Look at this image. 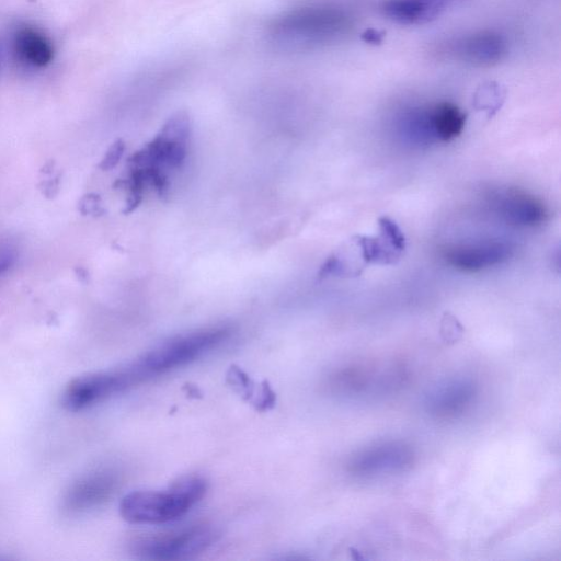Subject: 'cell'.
Here are the masks:
<instances>
[{"label": "cell", "mask_w": 561, "mask_h": 561, "mask_svg": "<svg viewBox=\"0 0 561 561\" xmlns=\"http://www.w3.org/2000/svg\"><path fill=\"white\" fill-rule=\"evenodd\" d=\"M466 0H385L381 11L389 20L402 25L431 22Z\"/></svg>", "instance_id": "5bb4252c"}, {"label": "cell", "mask_w": 561, "mask_h": 561, "mask_svg": "<svg viewBox=\"0 0 561 561\" xmlns=\"http://www.w3.org/2000/svg\"><path fill=\"white\" fill-rule=\"evenodd\" d=\"M352 26L348 12L327 2L304 3L286 10L268 26L271 39L286 49L306 50L331 45Z\"/></svg>", "instance_id": "6da1fadb"}, {"label": "cell", "mask_w": 561, "mask_h": 561, "mask_svg": "<svg viewBox=\"0 0 561 561\" xmlns=\"http://www.w3.org/2000/svg\"><path fill=\"white\" fill-rule=\"evenodd\" d=\"M512 251L507 242L491 239L453 245L445 251L444 257L456 270L479 272L507 261Z\"/></svg>", "instance_id": "8fae6325"}, {"label": "cell", "mask_w": 561, "mask_h": 561, "mask_svg": "<svg viewBox=\"0 0 561 561\" xmlns=\"http://www.w3.org/2000/svg\"><path fill=\"white\" fill-rule=\"evenodd\" d=\"M137 383L129 369L89 374L73 379L62 393V404L80 411Z\"/></svg>", "instance_id": "ba28073f"}, {"label": "cell", "mask_w": 561, "mask_h": 561, "mask_svg": "<svg viewBox=\"0 0 561 561\" xmlns=\"http://www.w3.org/2000/svg\"><path fill=\"white\" fill-rule=\"evenodd\" d=\"M206 491L207 483L203 478L184 477L167 490H141L125 495L119 504V513L131 524H167L190 512Z\"/></svg>", "instance_id": "7a4b0ae2"}, {"label": "cell", "mask_w": 561, "mask_h": 561, "mask_svg": "<svg viewBox=\"0 0 561 561\" xmlns=\"http://www.w3.org/2000/svg\"><path fill=\"white\" fill-rule=\"evenodd\" d=\"M217 537L214 527L206 524L193 525L170 533L138 537L131 542V552L146 560H187L206 551Z\"/></svg>", "instance_id": "5b68a950"}, {"label": "cell", "mask_w": 561, "mask_h": 561, "mask_svg": "<svg viewBox=\"0 0 561 561\" xmlns=\"http://www.w3.org/2000/svg\"><path fill=\"white\" fill-rule=\"evenodd\" d=\"M507 38L492 30L458 36L440 47V54L447 58L476 67L496 65L507 56Z\"/></svg>", "instance_id": "8992f818"}, {"label": "cell", "mask_w": 561, "mask_h": 561, "mask_svg": "<svg viewBox=\"0 0 561 561\" xmlns=\"http://www.w3.org/2000/svg\"><path fill=\"white\" fill-rule=\"evenodd\" d=\"M119 483L111 470H99L76 481L67 491L64 505L70 513L85 512L106 502Z\"/></svg>", "instance_id": "7c38bea8"}, {"label": "cell", "mask_w": 561, "mask_h": 561, "mask_svg": "<svg viewBox=\"0 0 561 561\" xmlns=\"http://www.w3.org/2000/svg\"><path fill=\"white\" fill-rule=\"evenodd\" d=\"M229 335L230 329L227 327H213L178 335L153 347L128 368L139 382L196 360Z\"/></svg>", "instance_id": "3957f363"}, {"label": "cell", "mask_w": 561, "mask_h": 561, "mask_svg": "<svg viewBox=\"0 0 561 561\" xmlns=\"http://www.w3.org/2000/svg\"><path fill=\"white\" fill-rule=\"evenodd\" d=\"M11 47L15 58L31 68H45L54 58L50 41L33 26H19L12 34Z\"/></svg>", "instance_id": "9a60e30c"}, {"label": "cell", "mask_w": 561, "mask_h": 561, "mask_svg": "<svg viewBox=\"0 0 561 561\" xmlns=\"http://www.w3.org/2000/svg\"><path fill=\"white\" fill-rule=\"evenodd\" d=\"M0 69H1V57H0Z\"/></svg>", "instance_id": "ac0fdd59"}, {"label": "cell", "mask_w": 561, "mask_h": 561, "mask_svg": "<svg viewBox=\"0 0 561 561\" xmlns=\"http://www.w3.org/2000/svg\"><path fill=\"white\" fill-rule=\"evenodd\" d=\"M124 150H125L124 142L122 140H116L111 146L108 151L106 152L100 167L103 170H108V169H112L113 167H115L117 164V162L119 161V159L122 158Z\"/></svg>", "instance_id": "2e32d148"}, {"label": "cell", "mask_w": 561, "mask_h": 561, "mask_svg": "<svg viewBox=\"0 0 561 561\" xmlns=\"http://www.w3.org/2000/svg\"><path fill=\"white\" fill-rule=\"evenodd\" d=\"M414 451L405 443L390 440L369 446L348 461V472L358 478L402 473L414 463Z\"/></svg>", "instance_id": "52a82bcc"}, {"label": "cell", "mask_w": 561, "mask_h": 561, "mask_svg": "<svg viewBox=\"0 0 561 561\" xmlns=\"http://www.w3.org/2000/svg\"><path fill=\"white\" fill-rule=\"evenodd\" d=\"M493 210L507 224L535 227L543 224L548 209L543 202L523 190L503 188L490 196Z\"/></svg>", "instance_id": "30bf717a"}, {"label": "cell", "mask_w": 561, "mask_h": 561, "mask_svg": "<svg viewBox=\"0 0 561 561\" xmlns=\"http://www.w3.org/2000/svg\"><path fill=\"white\" fill-rule=\"evenodd\" d=\"M477 393L478 387L471 378H450L428 391L424 409L434 419L453 420L471 407Z\"/></svg>", "instance_id": "9c48e42d"}, {"label": "cell", "mask_w": 561, "mask_h": 561, "mask_svg": "<svg viewBox=\"0 0 561 561\" xmlns=\"http://www.w3.org/2000/svg\"><path fill=\"white\" fill-rule=\"evenodd\" d=\"M408 374L396 362L352 364L334 370L327 380L331 393L351 399L383 396L401 388Z\"/></svg>", "instance_id": "277c9868"}, {"label": "cell", "mask_w": 561, "mask_h": 561, "mask_svg": "<svg viewBox=\"0 0 561 561\" xmlns=\"http://www.w3.org/2000/svg\"><path fill=\"white\" fill-rule=\"evenodd\" d=\"M394 130L410 146L427 147L439 142L436 103L404 108L394 119Z\"/></svg>", "instance_id": "4fadbf2b"}, {"label": "cell", "mask_w": 561, "mask_h": 561, "mask_svg": "<svg viewBox=\"0 0 561 561\" xmlns=\"http://www.w3.org/2000/svg\"><path fill=\"white\" fill-rule=\"evenodd\" d=\"M16 259L15 250L7 243H0V274L13 265Z\"/></svg>", "instance_id": "e0dca14e"}]
</instances>
